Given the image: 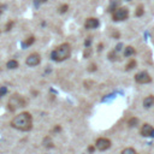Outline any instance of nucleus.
I'll list each match as a JSON object with an SVG mask.
<instances>
[{"instance_id": "nucleus-1", "label": "nucleus", "mask_w": 154, "mask_h": 154, "mask_svg": "<svg viewBox=\"0 0 154 154\" xmlns=\"http://www.w3.org/2000/svg\"><path fill=\"white\" fill-rule=\"evenodd\" d=\"M12 128L21 131H29L33 128V118L29 112H22L18 116H16L11 122Z\"/></svg>"}, {"instance_id": "nucleus-2", "label": "nucleus", "mask_w": 154, "mask_h": 154, "mask_svg": "<svg viewBox=\"0 0 154 154\" xmlns=\"http://www.w3.org/2000/svg\"><path fill=\"white\" fill-rule=\"evenodd\" d=\"M70 53H71L70 45L69 44H63L59 47H57L55 50L52 52L51 57H52V59L55 60V61H63V60L69 58Z\"/></svg>"}, {"instance_id": "nucleus-3", "label": "nucleus", "mask_w": 154, "mask_h": 154, "mask_svg": "<svg viewBox=\"0 0 154 154\" xmlns=\"http://www.w3.org/2000/svg\"><path fill=\"white\" fill-rule=\"evenodd\" d=\"M24 106H26V100H24L21 95L15 94L9 100V110L10 111H16L17 108L24 107Z\"/></svg>"}, {"instance_id": "nucleus-4", "label": "nucleus", "mask_w": 154, "mask_h": 154, "mask_svg": "<svg viewBox=\"0 0 154 154\" xmlns=\"http://www.w3.org/2000/svg\"><path fill=\"white\" fill-rule=\"evenodd\" d=\"M129 16V11L126 7H117L113 11V21L119 22V21H125Z\"/></svg>"}, {"instance_id": "nucleus-5", "label": "nucleus", "mask_w": 154, "mask_h": 154, "mask_svg": "<svg viewBox=\"0 0 154 154\" xmlns=\"http://www.w3.org/2000/svg\"><path fill=\"white\" fill-rule=\"evenodd\" d=\"M135 81L140 84H146V83L152 82V78H151V76H149V74L147 71H141V72H139V74H136Z\"/></svg>"}, {"instance_id": "nucleus-6", "label": "nucleus", "mask_w": 154, "mask_h": 154, "mask_svg": "<svg viewBox=\"0 0 154 154\" xmlns=\"http://www.w3.org/2000/svg\"><path fill=\"white\" fill-rule=\"evenodd\" d=\"M111 147V141L108 139H105V137H100V139L96 140V143H95V148L99 149V151H106Z\"/></svg>"}, {"instance_id": "nucleus-7", "label": "nucleus", "mask_w": 154, "mask_h": 154, "mask_svg": "<svg viewBox=\"0 0 154 154\" xmlns=\"http://www.w3.org/2000/svg\"><path fill=\"white\" fill-rule=\"evenodd\" d=\"M40 61H41V58H40V55L37 53L30 54L27 58V60H26L27 65H29V66H36V65L40 64Z\"/></svg>"}, {"instance_id": "nucleus-8", "label": "nucleus", "mask_w": 154, "mask_h": 154, "mask_svg": "<svg viewBox=\"0 0 154 154\" xmlns=\"http://www.w3.org/2000/svg\"><path fill=\"white\" fill-rule=\"evenodd\" d=\"M141 135L144 137H154V128L151 124H143L141 128Z\"/></svg>"}, {"instance_id": "nucleus-9", "label": "nucleus", "mask_w": 154, "mask_h": 154, "mask_svg": "<svg viewBox=\"0 0 154 154\" xmlns=\"http://www.w3.org/2000/svg\"><path fill=\"white\" fill-rule=\"evenodd\" d=\"M99 19L98 18H88L87 21H86V23H84V26H86V28L87 29H95V28H98L99 27Z\"/></svg>"}, {"instance_id": "nucleus-10", "label": "nucleus", "mask_w": 154, "mask_h": 154, "mask_svg": "<svg viewBox=\"0 0 154 154\" xmlns=\"http://www.w3.org/2000/svg\"><path fill=\"white\" fill-rule=\"evenodd\" d=\"M152 106H154V96L149 95L147 98L143 99V107L144 108H151Z\"/></svg>"}, {"instance_id": "nucleus-11", "label": "nucleus", "mask_w": 154, "mask_h": 154, "mask_svg": "<svg viewBox=\"0 0 154 154\" xmlns=\"http://www.w3.org/2000/svg\"><path fill=\"white\" fill-rule=\"evenodd\" d=\"M135 54V48L131 47V46H128L124 48V57L129 58V57H133Z\"/></svg>"}, {"instance_id": "nucleus-12", "label": "nucleus", "mask_w": 154, "mask_h": 154, "mask_svg": "<svg viewBox=\"0 0 154 154\" xmlns=\"http://www.w3.org/2000/svg\"><path fill=\"white\" fill-rule=\"evenodd\" d=\"M139 123H140V120L137 119L136 117L130 118V119H129V122H128V124H129V126H130V128H135L136 125H139Z\"/></svg>"}, {"instance_id": "nucleus-13", "label": "nucleus", "mask_w": 154, "mask_h": 154, "mask_svg": "<svg viewBox=\"0 0 154 154\" xmlns=\"http://www.w3.org/2000/svg\"><path fill=\"white\" fill-rule=\"evenodd\" d=\"M6 66H7V69H17L18 68V61L17 60H10V61H7V64H6Z\"/></svg>"}, {"instance_id": "nucleus-14", "label": "nucleus", "mask_w": 154, "mask_h": 154, "mask_svg": "<svg viewBox=\"0 0 154 154\" xmlns=\"http://www.w3.org/2000/svg\"><path fill=\"white\" fill-rule=\"evenodd\" d=\"M118 4H119L118 0H111V5H110V10H108V11H112V12H113V11L117 9Z\"/></svg>"}, {"instance_id": "nucleus-15", "label": "nucleus", "mask_w": 154, "mask_h": 154, "mask_svg": "<svg viewBox=\"0 0 154 154\" xmlns=\"http://www.w3.org/2000/svg\"><path fill=\"white\" fill-rule=\"evenodd\" d=\"M120 154H137V153H136V151H135L134 148L128 147V148H125V149L122 151V153H120Z\"/></svg>"}, {"instance_id": "nucleus-16", "label": "nucleus", "mask_w": 154, "mask_h": 154, "mask_svg": "<svg viewBox=\"0 0 154 154\" xmlns=\"http://www.w3.org/2000/svg\"><path fill=\"white\" fill-rule=\"evenodd\" d=\"M35 41V39H34V36H30V37H28L27 40H26V42H24V46H30V45H33V42Z\"/></svg>"}, {"instance_id": "nucleus-17", "label": "nucleus", "mask_w": 154, "mask_h": 154, "mask_svg": "<svg viewBox=\"0 0 154 154\" xmlns=\"http://www.w3.org/2000/svg\"><path fill=\"white\" fill-rule=\"evenodd\" d=\"M44 146H45V147H53V143H52L51 139H48V137H46L45 141H44Z\"/></svg>"}, {"instance_id": "nucleus-18", "label": "nucleus", "mask_w": 154, "mask_h": 154, "mask_svg": "<svg viewBox=\"0 0 154 154\" xmlns=\"http://www.w3.org/2000/svg\"><path fill=\"white\" fill-rule=\"evenodd\" d=\"M68 10H69V6H68L66 4H64V5H61V6L59 7V12H60V13H65Z\"/></svg>"}, {"instance_id": "nucleus-19", "label": "nucleus", "mask_w": 154, "mask_h": 154, "mask_svg": "<svg viewBox=\"0 0 154 154\" xmlns=\"http://www.w3.org/2000/svg\"><path fill=\"white\" fill-rule=\"evenodd\" d=\"M135 66H136V61H135V60H131V61L126 65V70H133Z\"/></svg>"}, {"instance_id": "nucleus-20", "label": "nucleus", "mask_w": 154, "mask_h": 154, "mask_svg": "<svg viewBox=\"0 0 154 154\" xmlns=\"http://www.w3.org/2000/svg\"><path fill=\"white\" fill-rule=\"evenodd\" d=\"M142 15H143V6H139L137 10H136V16L140 17V16H142Z\"/></svg>"}, {"instance_id": "nucleus-21", "label": "nucleus", "mask_w": 154, "mask_h": 154, "mask_svg": "<svg viewBox=\"0 0 154 154\" xmlns=\"http://www.w3.org/2000/svg\"><path fill=\"white\" fill-rule=\"evenodd\" d=\"M108 58H110V60H116V59H117V54H116V51L111 52V53L108 54Z\"/></svg>"}, {"instance_id": "nucleus-22", "label": "nucleus", "mask_w": 154, "mask_h": 154, "mask_svg": "<svg viewBox=\"0 0 154 154\" xmlns=\"http://www.w3.org/2000/svg\"><path fill=\"white\" fill-rule=\"evenodd\" d=\"M6 93H7V88L6 87H1V88H0V98L4 96Z\"/></svg>"}, {"instance_id": "nucleus-23", "label": "nucleus", "mask_w": 154, "mask_h": 154, "mask_svg": "<svg viewBox=\"0 0 154 154\" xmlns=\"http://www.w3.org/2000/svg\"><path fill=\"white\" fill-rule=\"evenodd\" d=\"M90 44H92V39L88 37L86 41H84V46H86V47H90Z\"/></svg>"}, {"instance_id": "nucleus-24", "label": "nucleus", "mask_w": 154, "mask_h": 154, "mask_svg": "<svg viewBox=\"0 0 154 154\" xmlns=\"http://www.w3.org/2000/svg\"><path fill=\"white\" fill-rule=\"evenodd\" d=\"M12 26H13V22H10V23H7V24H6V30H10V29L12 28Z\"/></svg>"}, {"instance_id": "nucleus-25", "label": "nucleus", "mask_w": 154, "mask_h": 154, "mask_svg": "<svg viewBox=\"0 0 154 154\" xmlns=\"http://www.w3.org/2000/svg\"><path fill=\"white\" fill-rule=\"evenodd\" d=\"M95 70H96V65L95 64H92L90 68H89V71H95Z\"/></svg>"}, {"instance_id": "nucleus-26", "label": "nucleus", "mask_w": 154, "mask_h": 154, "mask_svg": "<svg viewBox=\"0 0 154 154\" xmlns=\"http://www.w3.org/2000/svg\"><path fill=\"white\" fill-rule=\"evenodd\" d=\"M122 47H123V45H122V44H119V45L117 46V48H116V52H118V51H120V50H122Z\"/></svg>"}, {"instance_id": "nucleus-27", "label": "nucleus", "mask_w": 154, "mask_h": 154, "mask_svg": "<svg viewBox=\"0 0 154 154\" xmlns=\"http://www.w3.org/2000/svg\"><path fill=\"white\" fill-rule=\"evenodd\" d=\"M94 149H95V148L93 147V146H90V147H89V148H88V151H89V152H90V153H93V152H94Z\"/></svg>"}, {"instance_id": "nucleus-28", "label": "nucleus", "mask_w": 154, "mask_h": 154, "mask_svg": "<svg viewBox=\"0 0 154 154\" xmlns=\"http://www.w3.org/2000/svg\"><path fill=\"white\" fill-rule=\"evenodd\" d=\"M3 9H4V5H1V4H0V13L3 12Z\"/></svg>"}, {"instance_id": "nucleus-29", "label": "nucleus", "mask_w": 154, "mask_h": 154, "mask_svg": "<svg viewBox=\"0 0 154 154\" xmlns=\"http://www.w3.org/2000/svg\"><path fill=\"white\" fill-rule=\"evenodd\" d=\"M40 1H41V3H46V1H47V0H40Z\"/></svg>"}, {"instance_id": "nucleus-30", "label": "nucleus", "mask_w": 154, "mask_h": 154, "mask_svg": "<svg viewBox=\"0 0 154 154\" xmlns=\"http://www.w3.org/2000/svg\"><path fill=\"white\" fill-rule=\"evenodd\" d=\"M126 1H131V0H126Z\"/></svg>"}]
</instances>
